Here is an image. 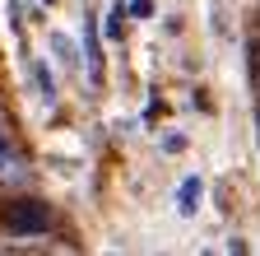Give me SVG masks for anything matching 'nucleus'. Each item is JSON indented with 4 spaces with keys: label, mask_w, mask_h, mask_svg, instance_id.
Masks as SVG:
<instances>
[{
    "label": "nucleus",
    "mask_w": 260,
    "mask_h": 256,
    "mask_svg": "<svg viewBox=\"0 0 260 256\" xmlns=\"http://www.w3.org/2000/svg\"><path fill=\"white\" fill-rule=\"evenodd\" d=\"M56 229V214L38 196H14L0 205V233L5 238H47Z\"/></svg>",
    "instance_id": "f257e3e1"
},
{
    "label": "nucleus",
    "mask_w": 260,
    "mask_h": 256,
    "mask_svg": "<svg viewBox=\"0 0 260 256\" xmlns=\"http://www.w3.org/2000/svg\"><path fill=\"white\" fill-rule=\"evenodd\" d=\"M84 61H88V79H103V56H98V23H84Z\"/></svg>",
    "instance_id": "f03ea898"
},
{
    "label": "nucleus",
    "mask_w": 260,
    "mask_h": 256,
    "mask_svg": "<svg viewBox=\"0 0 260 256\" xmlns=\"http://www.w3.org/2000/svg\"><path fill=\"white\" fill-rule=\"evenodd\" d=\"M14 158H23V145H19V131L10 126V117L0 112V163H14Z\"/></svg>",
    "instance_id": "7ed1b4c3"
},
{
    "label": "nucleus",
    "mask_w": 260,
    "mask_h": 256,
    "mask_svg": "<svg viewBox=\"0 0 260 256\" xmlns=\"http://www.w3.org/2000/svg\"><path fill=\"white\" fill-rule=\"evenodd\" d=\"M177 210L181 214H195V210H200V177H186L177 186Z\"/></svg>",
    "instance_id": "20e7f679"
},
{
    "label": "nucleus",
    "mask_w": 260,
    "mask_h": 256,
    "mask_svg": "<svg viewBox=\"0 0 260 256\" xmlns=\"http://www.w3.org/2000/svg\"><path fill=\"white\" fill-rule=\"evenodd\" d=\"M130 10H135L140 19H149V14H153V0H130Z\"/></svg>",
    "instance_id": "39448f33"
},
{
    "label": "nucleus",
    "mask_w": 260,
    "mask_h": 256,
    "mask_svg": "<svg viewBox=\"0 0 260 256\" xmlns=\"http://www.w3.org/2000/svg\"><path fill=\"white\" fill-rule=\"evenodd\" d=\"M233 256H246V247H242V242H233Z\"/></svg>",
    "instance_id": "423d86ee"
}]
</instances>
